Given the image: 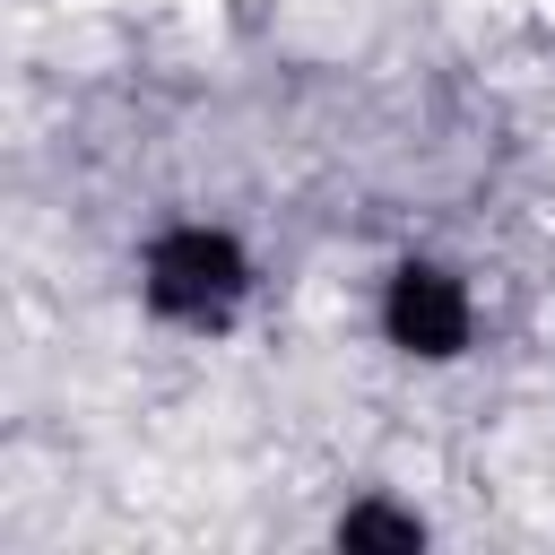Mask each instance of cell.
<instances>
[{
  "mask_svg": "<svg viewBox=\"0 0 555 555\" xmlns=\"http://www.w3.org/2000/svg\"><path fill=\"white\" fill-rule=\"evenodd\" d=\"M234 295H243V260H234V243H225V234L182 225V234H165V243L147 251V304H156V312L217 321Z\"/></svg>",
  "mask_w": 555,
  "mask_h": 555,
  "instance_id": "6da1fadb",
  "label": "cell"
},
{
  "mask_svg": "<svg viewBox=\"0 0 555 555\" xmlns=\"http://www.w3.org/2000/svg\"><path fill=\"white\" fill-rule=\"evenodd\" d=\"M390 330H399V347L442 356V347H460V330H468V295H460L442 269H399V278H390Z\"/></svg>",
  "mask_w": 555,
  "mask_h": 555,
  "instance_id": "7a4b0ae2",
  "label": "cell"
}]
</instances>
